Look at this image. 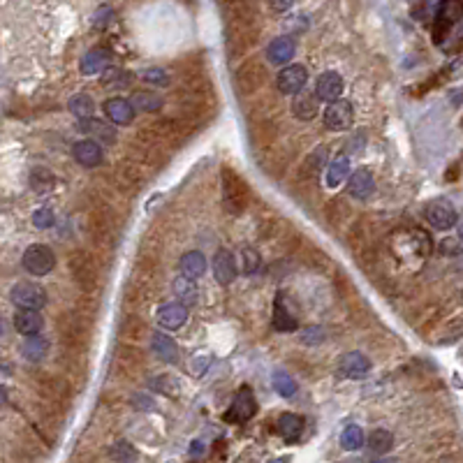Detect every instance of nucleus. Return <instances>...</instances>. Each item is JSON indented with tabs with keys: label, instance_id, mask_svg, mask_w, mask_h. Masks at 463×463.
Listing matches in <instances>:
<instances>
[{
	"label": "nucleus",
	"instance_id": "obj_15",
	"mask_svg": "<svg viewBox=\"0 0 463 463\" xmlns=\"http://www.w3.org/2000/svg\"><path fill=\"white\" fill-rule=\"evenodd\" d=\"M151 350L162 361H167V364H176L179 361V345H176V340L172 336H167L162 331L151 333Z\"/></svg>",
	"mask_w": 463,
	"mask_h": 463
},
{
	"label": "nucleus",
	"instance_id": "obj_30",
	"mask_svg": "<svg viewBox=\"0 0 463 463\" xmlns=\"http://www.w3.org/2000/svg\"><path fill=\"white\" fill-rule=\"evenodd\" d=\"M130 105H132L135 111H157L162 107V98L153 95V93H135Z\"/></svg>",
	"mask_w": 463,
	"mask_h": 463
},
{
	"label": "nucleus",
	"instance_id": "obj_29",
	"mask_svg": "<svg viewBox=\"0 0 463 463\" xmlns=\"http://www.w3.org/2000/svg\"><path fill=\"white\" fill-rule=\"evenodd\" d=\"M394 447V435L387 429H375L368 438V449L373 454H387Z\"/></svg>",
	"mask_w": 463,
	"mask_h": 463
},
{
	"label": "nucleus",
	"instance_id": "obj_8",
	"mask_svg": "<svg viewBox=\"0 0 463 463\" xmlns=\"http://www.w3.org/2000/svg\"><path fill=\"white\" fill-rule=\"evenodd\" d=\"M343 77L338 72H324L320 74L318 83H315V98L322 102H333L343 95Z\"/></svg>",
	"mask_w": 463,
	"mask_h": 463
},
{
	"label": "nucleus",
	"instance_id": "obj_6",
	"mask_svg": "<svg viewBox=\"0 0 463 463\" xmlns=\"http://www.w3.org/2000/svg\"><path fill=\"white\" fill-rule=\"evenodd\" d=\"M352 123V105L348 100H333L324 111V125L329 130H345Z\"/></svg>",
	"mask_w": 463,
	"mask_h": 463
},
{
	"label": "nucleus",
	"instance_id": "obj_13",
	"mask_svg": "<svg viewBox=\"0 0 463 463\" xmlns=\"http://www.w3.org/2000/svg\"><path fill=\"white\" fill-rule=\"evenodd\" d=\"M373 190H375V179H373V174L366 170V167H361V170H357L355 174L350 176L348 192L352 194V197L368 199L370 194H373Z\"/></svg>",
	"mask_w": 463,
	"mask_h": 463
},
{
	"label": "nucleus",
	"instance_id": "obj_26",
	"mask_svg": "<svg viewBox=\"0 0 463 463\" xmlns=\"http://www.w3.org/2000/svg\"><path fill=\"white\" fill-rule=\"evenodd\" d=\"M68 109H70V114H74L77 118L95 116V102H93V98L86 95V93H77V95H72L68 102Z\"/></svg>",
	"mask_w": 463,
	"mask_h": 463
},
{
	"label": "nucleus",
	"instance_id": "obj_4",
	"mask_svg": "<svg viewBox=\"0 0 463 463\" xmlns=\"http://www.w3.org/2000/svg\"><path fill=\"white\" fill-rule=\"evenodd\" d=\"M306 81H308V72H306L303 65H287L278 74V90L285 93V95H296L299 90H303Z\"/></svg>",
	"mask_w": 463,
	"mask_h": 463
},
{
	"label": "nucleus",
	"instance_id": "obj_34",
	"mask_svg": "<svg viewBox=\"0 0 463 463\" xmlns=\"http://www.w3.org/2000/svg\"><path fill=\"white\" fill-rule=\"evenodd\" d=\"M259 264H262V257H259L257 250L246 248L244 250V274H255Z\"/></svg>",
	"mask_w": 463,
	"mask_h": 463
},
{
	"label": "nucleus",
	"instance_id": "obj_20",
	"mask_svg": "<svg viewBox=\"0 0 463 463\" xmlns=\"http://www.w3.org/2000/svg\"><path fill=\"white\" fill-rule=\"evenodd\" d=\"M278 433H281V438L285 442H296L303 433V420L292 412L281 415V420H278Z\"/></svg>",
	"mask_w": 463,
	"mask_h": 463
},
{
	"label": "nucleus",
	"instance_id": "obj_25",
	"mask_svg": "<svg viewBox=\"0 0 463 463\" xmlns=\"http://www.w3.org/2000/svg\"><path fill=\"white\" fill-rule=\"evenodd\" d=\"M21 352H24V357L28 361H40V359H44L46 352H49V340H46L44 336H37V333H33V336L26 338Z\"/></svg>",
	"mask_w": 463,
	"mask_h": 463
},
{
	"label": "nucleus",
	"instance_id": "obj_33",
	"mask_svg": "<svg viewBox=\"0 0 463 463\" xmlns=\"http://www.w3.org/2000/svg\"><path fill=\"white\" fill-rule=\"evenodd\" d=\"M299 340L303 343V345H320V343H324V329L322 327H306L301 331Z\"/></svg>",
	"mask_w": 463,
	"mask_h": 463
},
{
	"label": "nucleus",
	"instance_id": "obj_35",
	"mask_svg": "<svg viewBox=\"0 0 463 463\" xmlns=\"http://www.w3.org/2000/svg\"><path fill=\"white\" fill-rule=\"evenodd\" d=\"M33 176H42L40 181L33 179V185H35L37 192H40V190H49L51 185H53V174L49 170H44V167H37V170L33 172Z\"/></svg>",
	"mask_w": 463,
	"mask_h": 463
},
{
	"label": "nucleus",
	"instance_id": "obj_1",
	"mask_svg": "<svg viewBox=\"0 0 463 463\" xmlns=\"http://www.w3.org/2000/svg\"><path fill=\"white\" fill-rule=\"evenodd\" d=\"M9 299H12L16 308L40 311L46 303V292H44V287L37 283H16L12 290H9Z\"/></svg>",
	"mask_w": 463,
	"mask_h": 463
},
{
	"label": "nucleus",
	"instance_id": "obj_16",
	"mask_svg": "<svg viewBox=\"0 0 463 463\" xmlns=\"http://www.w3.org/2000/svg\"><path fill=\"white\" fill-rule=\"evenodd\" d=\"M77 128L81 130V132H88V135H93V137L100 139V142H105V144H114L116 142V130L111 128L109 123H105V120H98L95 116L79 118Z\"/></svg>",
	"mask_w": 463,
	"mask_h": 463
},
{
	"label": "nucleus",
	"instance_id": "obj_19",
	"mask_svg": "<svg viewBox=\"0 0 463 463\" xmlns=\"http://www.w3.org/2000/svg\"><path fill=\"white\" fill-rule=\"evenodd\" d=\"M109 61H111V53L107 49H90V51L83 53V58L79 63L81 74H86V77H95V74H100L107 68Z\"/></svg>",
	"mask_w": 463,
	"mask_h": 463
},
{
	"label": "nucleus",
	"instance_id": "obj_38",
	"mask_svg": "<svg viewBox=\"0 0 463 463\" xmlns=\"http://www.w3.org/2000/svg\"><path fill=\"white\" fill-rule=\"evenodd\" d=\"M5 401H7V389L0 385V405H5Z\"/></svg>",
	"mask_w": 463,
	"mask_h": 463
},
{
	"label": "nucleus",
	"instance_id": "obj_37",
	"mask_svg": "<svg viewBox=\"0 0 463 463\" xmlns=\"http://www.w3.org/2000/svg\"><path fill=\"white\" fill-rule=\"evenodd\" d=\"M440 253H442V255H454V253H459V241H457V239H444V241H440Z\"/></svg>",
	"mask_w": 463,
	"mask_h": 463
},
{
	"label": "nucleus",
	"instance_id": "obj_3",
	"mask_svg": "<svg viewBox=\"0 0 463 463\" xmlns=\"http://www.w3.org/2000/svg\"><path fill=\"white\" fill-rule=\"evenodd\" d=\"M257 412V401H255V394L250 387H241L234 401H232L229 410L225 415L227 422H234V424H246L248 420H253Z\"/></svg>",
	"mask_w": 463,
	"mask_h": 463
},
{
	"label": "nucleus",
	"instance_id": "obj_11",
	"mask_svg": "<svg viewBox=\"0 0 463 463\" xmlns=\"http://www.w3.org/2000/svg\"><path fill=\"white\" fill-rule=\"evenodd\" d=\"M213 276L220 285H229L236 278V259L229 250H218L213 257Z\"/></svg>",
	"mask_w": 463,
	"mask_h": 463
},
{
	"label": "nucleus",
	"instance_id": "obj_18",
	"mask_svg": "<svg viewBox=\"0 0 463 463\" xmlns=\"http://www.w3.org/2000/svg\"><path fill=\"white\" fill-rule=\"evenodd\" d=\"M294 40L292 37H276V40L269 44L266 49V58L271 61L274 65H287L292 58H294Z\"/></svg>",
	"mask_w": 463,
	"mask_h": 463
},
{
	"label": "nucleus",
	"instance_id": "obj_17",
	"mask_svg": "<svg viewBox=\"0 0 463 463\" xmlns=\"http://www.w3.org/2000/svg\"><path fill=\"white\" fill-rule=\"evenodd\" d=\"M299 327V322L287 308V301H285V294L278 292L276 294V301H274V329L276 331H294Z\"/></svg>",
	"mask_w": 463,
	"mask_h": 463
},
{
	"label": "nucleus",
	"instance_id": "obj_23",
	"mask_svg": "<svg viewBox=\"0 0 463 463\" xmlns=\"http://www.w3.org/2000/svg\"><path fill=\"white\" fill-rule=\"evenodd\" d=\"M348 174H350V160H348L345 153H340V155L333 157L329 170H327V185L329 188H336V185H340L348 179Z\"/></svg>",
	"mask_w": 463,
	"mask_h": 463
},
{
	"label": "nucleus",
	"instance_id": "obj_36",
	"mask_svg": "<svg viewBox=\"0 0 463 463\" xmlns=\"http://www.w3.org/2000/svg\"><path fill=\"white\" fill-rule=\"evenodd\" d=\"M142 79L148 81V83H157V86H167V83H170V74H167L165 70L151 68V70L142 72Z\"/></svg>",
	"mask_w": 463,
	"mask_h": 463
},
{
	"label": "nucleus",
	"instance_id": "obj_24",
	"mask_svg": "<svg viewBox=\"0 0 463 463\" xmlns=\"http://www.w3.org/2000/svg\"><path fill=\"white\" fill-rule=\"evenodd\" d=\"M102 74V86L105 88H114V90H120V88H128L130 83H132V74L120 70V68H105L100 72Z\"/></svg>",
	"mask_w": 463,
	"mask_h": 463
},
{
	"label": "nucleus",
	"instance_id": "obj_10",
	"mask_svg": "<svg viewBox=\"0 0 463 463\" xmlns=\"http://www.w3.org/2000/svg\"><path fill=\"white\" fill-rule=\"evenodd\" d=\"M44 327V318L40 311L35 308H19L14 315V329L21 333V336H33V333H40Z\"/></svg>",
	"mask_w": 463,
	"mask_h": 463
},
{
	"label": "nucleus",
	"instance_id": "obj_2",
	"mask_svg": "<svg viewBox=\"0 0 463 463\" xmlns=\"http://www.w3.org/2000/svg\"><path fill=\"white\" fill-rule=\"evenodd\" d=\"M24 269L33 276H46L56 266V255L51 253V248H46L42 244H35L31 248H26L24 253Z\"/></svg>",
	"mask_w": 463,
	"mask_h": 463
},
{
	"label": "nucleus",
	"instance_id": "obj_14",
	"mask_svg": "<svg viewBox=\"0 0 463 463\" xmlns=\"http://www.w3.org/2000/svg\"><path fill=\"white\" fill-rule=\"evenodd\" d=\"M188 320V308H185L183 303H165L160 306V311H157V322H160V327L165 329H179L185 324Z\"/></svg>",
	"mask_w": 463,
	"mask_h": 463
},
{
	"label": "nucleus",
	"instance_id": "obj_28",
	"mask_svg": "<svg viewBox=\"0 0 463 463\" xmlns=\"http://www.w3.org/2000/svg\"><path fill=\"white\" fill-rule=\"evenodd\" d=\"M340 444H343V449H348V452L361 449V447H364V431H361L357 424L345 426L343 433H340Z\"/></svg>",
	"mask_w": 463,
	"mask_h": 463
},
{
	"label": "nucleus",
	"instance_id": "obj_12",
	"mask_svg": "<svg viewBox=\"0 0 463 463\" xmlns=\"http://www.w3.org/2000/svg\"><path fill=\"white\" fill-rule=\"evenodd\" d=\"M72 155L81 167H98L102 162V157H105L100 144L93 142V139H83V142L74 144L72 146Z\"/></svg>",
	"mask_w": 463,
	"mask_h": 463
},
{
	"label": "nucleus",
	"instance_id": "obj_32",
	"mask_svg": "<svg viewBox=\"0 0 463 463\" xmlns=\"http://www.w3.org/2000/svg\"><path fill=\"white\" fill-rule=\"evenodd\" d=\"M53 222H56V216H53V211L49 207H42V209H37L33 213V225L37 229H49Z\"/></svg>",
	"mask_w": 463,
	"mask_h": 463
},
{
	"label": "nucleus",
	"instance_id": "obj_39",
	"mask_svg": "<svg viewBox=\"0 0 463 463\" xmlns=\"http://www.w3.org/2000/svg\"><path fill=\"white\" fill-rule=\"evenodd\" d=\"M5 336V322H3V318H0V338Z\"/></svg>",
	"mask_w": 463,
	"mask_h": 463
},
{
	"label": "nucleus",
	"instance_id": "obj_5",
	"mask_svg": "<svg viewBox=\"0 0 463 463\" xmlns=\"http://www.w3.org/2000/svg\"><path fill=\"white\" fill-rule=\"evenodd\" d=\"M426 218L435 229H449L457 225V209L447 199H435L426 207Z\"/></svg>",
	"mask_w": 463,
	"mask_h": 463
},
{
	"label": "nucleus",
	"instance_id": "obj_9",
	"mask_svg": "<svg viewBox=\"0 0 463 463\" xmlns=\"http://www.w3.org/2000/svg\"><path fill=\"white\" fill-rule=\"evenodd\" d=\"M338 370L345 378H352V380H361L368 375L370 370V361L368 357H364L361 352H348V355H343L340 361H338Z\"/></svg>",
	"mask_w": 463,
	"mask_h": 463
},
{
	"label": "nucleus",
	"instance_id": "obj_21",
	"mask_svg": "<svg viewBox=\"0 0 463 463\" xmlns=\"http://www.w3.org/2000/svg\"><path fill=\"white\" fill-rule=\"evenodd\" d=\"M318 105H320V100L315 98V93H303V90H299V93H296L294 102H292V111H294L296 118L311 120L315 114H318Z\"/></svg>",
	"mask_w": 463,
	"mask_h": 463
},
{
	"label": "nucleus",
	"instance_id": "obj_27",
	"mask_svg": "<svg viewBox=\"0 0 463 463\" xmlns=\"http://www.w3.org/2000/svg\"><path fill=\"white\" fill-rule=\"evenodd\" d=\"M174 294L179 296L181 301H185L188 306H192L197 301V285H194L192 278H185V276H179L174 281Z\"/></svg>",
	"mask_w": 463,
	"mask_h": 463
},
{
	"label": "nucleus",
	"instance_id": "obj_7",
	"mask_svg": "<svg viewBox=\"0 0 463 463\" xmlns=\"http://www.w3.org/2000/svg\"><path fill=\"white\" fill-rule=\"evenodd\" d=\"M102 111L107 114V120L114 125H130L135 118V109L130 105V100L125 98H109L105 105H102Z\"/></svg>",
	"mask_w": 463,
	"mask_h": 463
},
{
	"label": "nucleus",
	"instance_id": "obj_31",
	"mask_svg": "<svg viewBox=\"0 0 463 463\" xmlns=\"http://www.w3.org/2000/svg\"><path fill=\"white\" fill-rule=\"evenodd\" d=\"M271 385L278 394H281L283 398H292L294 392H296V383H294V378L290 373H283V370H278V373H274L271 378Z\"/></svg>",
	"mask_w": 463,
	"mask_h": 463
},
{
	"label": "nucleus",
	"instance_id": "obj_22",
	"mask_svg": "<svg viewBox=\"0 0 463 463\" xmlns=\"http://www.w3.org/2000/svg\"><path fill=\"white\" fill-rule=\"evenodd\" d=\"M179 266H181V276L197 281V278H202L204 271H207V257H204L202 253H197V250H190V253H185L181 257Z\"/></svg>",
	"mask_w": 463,
	"mask_h": 463
}]
</instances>
